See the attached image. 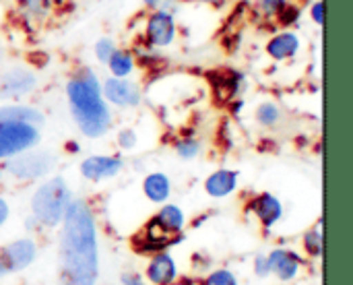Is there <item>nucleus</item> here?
Listing matches in <instances>:
<instances>
[{
  "instance_id": "obj_1",
  "label": "nucleus",
  "mask_w": 353,
  "mask_h": 285,
  "mask_svg": "<svg viewBox=\"0 0 353 285\" xmlns=\"http://www.w3.org/2000/svg\"><path fill=\"white\" fill-rule=\"evenodd\" d=\"M99 271L95 219L85 201H70L62 219L60 285H95Z\"/></svg>"
},
{
  "instance_id": "obj_2",
  "label": "nucleus",
  "mask_w": 353,
  "mask_h": 285,
  "mask_svg": "<svg viewBox=\"0 0 353 285\" xmlns=\"http://www.w3.org/2000/svg\"><path fill=\"white\" fill-rule=\"evenodd\" d=\"M66 97L70 114L79 130L89 139L103 137L112 126V110L101 95V89L89 87L79 77H70L66 83Z\"/></svg>"
},
{
  "instance_id": "obj_3",
  "label": "nucleus",
  "mask_w": 353,
  "mask_h": 285,
  "mask_svg": "<svg viewBox=\"0 0 353 285\" xmlns=\"http://www.w3.org/2000/svg\"><path fill=\"white\" fill-rule=\"evenodd\" d=\"M72 201L70 188L64 182V178L56 176L48 182H43L31 197V211L37 224H43L46 228H56L62 224L64 213Z\"/></svg>"
},
{
  "instance_id": "obj_4",
  "label": "nucleus",
  "mask_w": 353,
  "mask_h": 285,
  "mask_svg": "<svg viewBox=\"0 0 353 285\" xmlns=\"http://www.w3.org/2000/svg\"><path fill=\"white\" fill-rule=\"evenodd\" d=\"M56 157L50 151H23L6 159L4 170L17 180H37L52 172Z\"/></svg>"
},
{
  "instance_id": "obj_5",
  "label": "nucleus",
  "mask_w": 353,
  "mask_h": 285,
  "mask_svg": "<svg viewBox=\"0 0 353 285\" xmlns=\"http://www.w3.org/2000/svg\"><path fill=\"white\" fill-rule=\"evenodd\" d=\"M39 143V128L25 122L0 124V159H10Z\"/></svg>"
},
{
  "instance_id": "obj_6",
  "label": "nucleus",
  "mask_w": 353,
  "mask_h": 285,
  "mask_svg": "<svg viewBox=\"0 0 353 285\" xmlns=\"http://www.w3.org/2000/svg\"><path fill=\"white\" fill-rule=\"evenodd\" d=\"M176 37H178L176 17L161 8L151 10L145 21V41L161 50V48H170L176 41Z\"/></svg>"
},
{
  "instance_id": "obj_7",
  "label": "nucleus",
  "mask_w": 353,
  "mask_h": 285,
  "mask_svg": "<svg viewBox=\"0 0 353 285\" xmlns=\"http://www.w3.org/2000/svg\"><path fill=\"white\" fill-rule=\"evenodd\" d=\"M35 87H37V77L27 66H10L0 72V99L25 97Z\"/></svg>"
},
{
  "instance_id": "obj_8",
  "label": "nucleus",
  "mask_w": 353,
  "mask_h": 285,
  "mask_svg": "<svg viewBox=\"0 0 353 285\" xmlns=\"http://www.w3.org/2000/svg\"><path fill=\"white\" fill-rule=\"evenodd\" d=\"M101 95L116 108H137L143 99L141 87L134 81L120 77H108L101 83Z\"/></svg>"
},
{
  "instance_id": "obj_9",
  "label": "nucleus",
  "mask_w": 353,
  "mask_h": 285,
  "mask_svg": "<svg viewBox=\"0 0 353 285\" xmlns=\"http://www.w3.org/2000/svg\"><path fill=\"white\" fill-rule=\"evenodd\" d=\"M209 81H211L215 99L219 104H230L232 99L240 95L242 85H244V75L234 68H221V70L209 72Z\"/></svg>"
},
{
  "instance_id": "obj_10",
  "label": "nucleus",
  "mask_w": 353,
  "mask_h": 285,
  "mask_svg": "<svg viewBox=\"0 0 353 285\" xmlns=\"http://www.w3.org/2000/svg\"><path fill=\"white\" fill-rule=\"evenodd\" d=\"M122 168H124L122 157L93 155V157H87L81 164V174H83V178H87L91 182H99V180H105V178H114L116 174H120Z\"/></svg>"
},
{
  "instance_id": "obj_11",
  "label": "nucleus",
  "mask_w": 353,
  "mask_h": 285,
  "mask_svg": "<svg viewBox=\"0 0 353 285\" xmlns=\"http://www.w3.org/2000/svg\"><path fill=\"white\" fill-rule=\"evenodd\" d=\"M300 48H302V39L298 37V33L292 31V29H283V31L275 33V35L267 41L265 52H267V56L273 58L275 62H285V60L296 58L298 52H300Z\"/></svg>"
},
{
  "instance_id": "obj_12",
  "label": "nucleus",
  "mask_w": 353,
  "mask_h": 285,
  "mask_svg": "<svg viewBox=\"0 0 353 285\" xmlns=\"http://www.w3.org/2000/svg\"><path fill=\"white\" fill-rule=\"evenodd\" d=\"M0 255H2V259H4V263L8 267V273L27 269L35 259V242L29 240V238L14 240L6 248H2Z\"/></svg>"
},
{
  "instance_id": "obj_13",
  "label": "nucleus",
  "mask_w": 353,
  "mask_h": 285,
  "mask_svg": "<svg viewBox=\"0 0 353 285\" xmlns=\"http://www.w3.org/2000/svg\"><path fill=\"white\" fill-rule=\"evenodd\" d=\"M250 209L252 213L259 217V222L265 228H273L281 217H283V205L281 201L271 195V193H261L250 201Z\"/></svg>"
},
{
  "instance_id": "obj_14",
  "label": "nucleus",
  "mask_w": 353,
  "mask_h": 285,
  "mask_svg": "<svg viewBox=\"0 0 353 285\" xmlns=\"http://www.w3.org/2000/svg\"><path fill=\"white\" fill-rule=\"evenodd\" d=\"M267 263H269V271H273L279 279L283 282H290L298 275L300 267H302V259L292 253V250H283V248H277L273 250L269 257H267Z\"/></svg>"
},
{
  "instance_id": "obj_15",
  "label": "nucleus",
  "mask_w": 353,
  "mask_h": 285,
  "mask_svg": "<svg viewBox=\"0 0 353 285\" xmlns=\"http://www.w3.org/2000/svg\"><path fill=\"white\" fill-rule=\"evenodd\" d=\"M147 277L155 285H170L178 277V267L176 261L168 253H155L147 267Z\"/></svg>"
},
{
  "instance_id": "obj_16",
  "label": "nucleus",
  "mask_w": 353,
  "mask_h": 285,
  "mask_svg": "<svg viewBox=\"0 0 353 285\" xmlns=\"http://www.w3.org/2000/svg\"><path fill=\"white\" fill-rule=\"evenodd\" d=\"M238 186V172L234 170H217L205 180V190L213 199L230 197Z\"/></svg>"
},
{
  "instance_id": "obj_17",
  "label": "nucleus",
  "mask_w": 353,
  "mask_h": 285,
  "mask_svg": "<svg viewBox=\"0 0 353 285\" xmlns=\"http://www.w3.org/2000/svg\"><path fill=\"white\" fill-rule=\"evenodd\" d=\"M2 122H25V124H43V114L37 108L31 106H21V104H12V106H0V124Z\"/></svg>"
},
{
  "instance_id": "obj_18",
  "label": "nucleus",
  "mask_w": 353,
  "mask_h": 285,
  "mask_svg": "<svg viewBox=\"0 0 353 285\" xmlns=\"http://www.w3.org/2000/svg\"><path fill=\"white\" fill-rule=\"evenodd\" d=\"M143 193L151 203H165L172 195V182L165 174H149L143 182Z\"/></svg>"
},
{
  "instance_id": "obj_19",
  "label": "nucleus",
  "mask_w": 353,
  "mask_h": 285,
  "mask_svg": "<svg viewBox=\"0 0 353 285\" xmlns=\"http://www.w3.org/2000/svg\"><path fill=\"white\" fill-rule=\"evenodd\" d=\"M170 236H180L184 226H186V217H184V211L178 207V205H163L159 209V213L153 217Z\"/></svg>"
},
{
  "instance_id": "obj_20",
  "label": "nucleus",
  "mask_w": 353,
  "mask_h": 285,
  "mask_svg": "<svg viewBox=\"0 0 353 285\" xmlns=\"http://www.w3.org/2000/svg\"><path fill=\"white\" fill-rule=\"evenodd\" d=\"M108 70H110V77H120V79H128L134 68H137V60H134V54L132 50H126V48H116V52L112 54V58L108 60Z\"/></svg>"
},
{
  "instance_id": "obj_21",
  "label": "nucleus",
  "mask_w": 353,
  "mask_h": 285,
  "mask_svg": "<svg viewBox=\"0 0 353 285\" xmlns=\"http://www.w3.org/2000/svg\"><path fill=\"white\" fill-rule=\"evenodd\" d=\"M254 116H256V122L265 128H273L281 122V110L275 101H263L256 108Z\"/></svg>"
},
{
  "instance_id": "obj_22",
  "label": "nucleus",
  "mask_w": 353,
  "mask_h": 285,
  "mask_svg": "<svg viewBox=\"0 0 353 285\" xmlns=\"http://www.w3.org/2000/svg\"><path fill=\"white\" fill-rule=\"evenodd\" d=\"M21 12L31 21H43L52 8V0H19Z\"/></svg>"
},
{
  "instance_id": "obj_23",
  "label": "nucleus",
  "mask_w": 353,
  "mask_h": 285,
  "mask_svg": "<svg viewBox=\"0 0 353 285\" xmlns=\"http://www.w3.org/2000/svg\"><path fill=\"white\" fill-rule=\"evenodd\" d=\"M275 19H277V23H279V27L290 29V27L298 25V21L302 19V8H300L298 4L288 2V4L279 10V14H277Z\"/></svg>"
},
{
  "instance_id": "obj_24",
  "label": "nucleus",
  "mask_w": 353,
  "mask_h": 285,
  "mask_svg": "<svg viewBox=\"0 0 353 285\" xmlns=\"http://www.w3.org/2000/svg\"><path fill=\"white\" fill-rule=\"evenodd\" d=\"M304 248L310 257H323V228H314L304 234Z\"/></svg>"
},
{
  "instance_id": "obj_25",
  "label": "nucleus",
  "mask_w": 353,
  "mask_h": 285,
  "mask_svg": "<svg viewBox=\"0 0 353 285\" xmlns=\"http://www.w3.org/2000/svg\"><path fill=\"white\" fill-rule=\"evenodd\" d=\"M116 41L112 39V37H101V39H97V43H95V48H93V54H95V58H97V62L99 64H108V60L112 58V54L116 52Z\"/></svg>"
},
{
  "instance_id": "obj_26",
  "label": "nucleus",
  "mask_w": 353,
  "mask_h": 285,
  "mask_svg": "<svg viewBox=\"0 0 353 285\" xmlns=\"http://www.w3.org/2000/svg\"><path fill=\"white\" fill-rule=\"evenodd\" d=\"M201 151V143L194 137H184L176 143V153L182 159H194Z\"/></svg>"
},
{
  "instance_id": "obj_27",
  "label": "nucleus",
  "mask_w": 353,
  "mask_h": 285,
  "mask_svg": "<svg viewBox=\"0 0 353 285\" xmlns=\"http://www.w3.org/2000/svg\"><path fill=\"white\" fill-rule=\"evenodd\" d=\"M203 285H238V279L232 271L228 269H221V271H213Z\"/></svg>"
},
{
  "instance_id": "obj_28",
  "label": "nucleus",
  "mask_w": 353,
  "mask_h": 285,
  "mask_svg": "<svg viewBox=\"0 0 353 285\" xmlns=\"http://www.w3.org/2000/svg\"><path fill=\"white\" fill-rule=\"evenodd\" d=\"M285 4H288V0H259V6H261L263 14H265V17H273V19L279 14V10H281Z\"/></svg>"
},
{
  "instance_id": "obj_29",
  "label": "nucleus",
  "mask_w": 353,
  "mask_h": 285,
  "mask_svg": "<svg viewBox=\"0 0 353 285\" xmlns=\"http://www.w3.org/2000/svg\"><path fill=\"white\" fill-rule=\"evenodd\" d=\"M137 141H139V137H137V132L132 128H124V130L118 132V145L122 149H126V151L134 149L137 147Z\"/></svg>"
},
{
  "instance_id": "obj_30",
  "label": "nucleus",
  "mask_w": 353,
  "mask_h": 285,
  "mask_svg": "<svg viewBox=\"0 0 353 285\" xmlns=\"http://www.w3.org/2000/svg\"><path fill=\"white\" fill-rule=\"evenodd\" d=\"M310 19L316 25H323L325 23V0H314L310 4Z\"/></svg>"
},
{
  "instance_id": "obj_31",
  "label": "nucleus",
  "mask_w": 353,
  "mask_h": 285,
  "mask_svg": "<svg viewBox=\"0 0 353 285\" xmlns=\"http://www.w3.org/2000/svg\"><path fill=\"white\" fill-rule=\"evenodd\" d=\"M254 271L261 275V277H265V275H269L271 271H269V263H267V257H259L256 261H254Z\"/></svg>"
},
{
  "instance_id": "obj_32",
  "label": "nucleus",
  "mask_w": 353,
  "mask_h": 285,
  "mask_svg": "<svg viewBox=\"0 0 353 285\" xmlns=\"http://www.w3.org/2000/svg\"><path fill=\"white\" fill-rule=\"evenodd\" d=\"M8 215H10V209H8V203L0 197V226L8 219Z\"/></svg>"
},
{
  "instance_id": "obj_33",
  "label": "nucleus",
  "mask_w": 353,
  "mask_h": 285,
  "mask_svg": "<svg viewBox=\"0 0 353 285\" xmlns=\"http://www.w3.org/2000/svg\"><path fill=\"white\" fill-rule=\"evenodd\" d=\"M122 285H145L139 275H124L122 277Z\"/></svg>"
},
{
  "instance_id": "obj_34",
  "label": "nucleus",
  "mask_w": 353,
  "mask_h": 285,
  "mask_svg": "<svg viewBox=\"0 0 353 285\" xmlns=\"http://www.w3.org/2000/svg\"><path fill=\"white\" fill-rule=\"evenodd\" d=\"M161 2H163V0H143V4H145L149 10H155V8H159V6H161Z\"/></svg>"
},
{
  "instance_id": "obj_35",
  "label": "nucleus",
  "mask_w": 353,
  "mask_h": 285,
  "mask_svg": "<svg viewBox=\"0 0 353 285\" xmlns=\"http://www.w3.org/2000/svg\"><path fill=\"white\" fill-rule=\"evenodd\" d=\"M203 4H209V6H215V8H221L225 4V0H199Z\"/></svg>"
},
{
  "instance_id": "obj_36",
  "label": "nucleus",
  "mask_w": 353,
  "mask_h": 285,
  "mask_svg": "<svg viewBox=\"0 0 353 285\" xmlns=\"http://www.w3.org/2000/svg\"><path fill=\"white\" fill-rule=\"evenodd\" d=\"M6 273H8V267H6V263H4V259L0 255V277H4Z\"/></svg>"
},
{
  "instance_id": "obj_37",
  "label": "nucleus",
  "mask_w": 353,
  "mask_h": 285,
  "mask_svg": "<svg viewBox=\"0 0 353 285\" xmlns=\"http://www.w3.org/2000/svg\"><path fill=\"white\" fill-rule=\"evenodd\" d=\"M4 60V52H2V48H0V62Z\"/></svg>"
},
{
  "instance_id": "obj_38",
  "label": "nucleus",
  "mask_w": 353,
  "mask_h": 285,
  "mask_svg": "<svg viewBox=\"0 0 353 285\" xmlns=\"http://www.w3.org/2000/svg\"><path fill=\"white\" fill-rule=\"evenodd\" d=\"M0 182H2V168H0Z\"/></svg>"
}]
</instances>
